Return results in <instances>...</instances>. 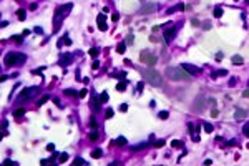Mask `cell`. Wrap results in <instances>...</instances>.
Segmentation results:
<instances>
[{
	"mask_svg": "<svg viewBox=\"0 0 249 166\" xmlns=\"http://www.w3.org/2000/svg\"><path fill=\"white\" fill-rule=\"evenodd\" d=\"M125 48H126V45H125V43H120L118 47H116V50H118V53H125Z\"/></svg>",
	"mask_w": 249,
	"mask_h": 166,
	"instance_id": "22",
	"label": "cell"
},
{
	"mask_svg": "<svg viewBox=\"0 0 249 166\" xmlns=\"http://www.w3.org/2000/svg\"><path fill=\"white\" fill-rule=\"evenodd\" d=\"M86 93H88V91H86V88H83L82 91H78V96H80V98H83V96H86Z\"/></svg>",
	"mask_w": 249,
	"mask_h": 166,
	"instance_id": "29",
	"label": "cell"
},
{
	"mask_svg": "<svg viewBox=\"0 0 249 166\" xmlns=\"http://www.w3.org/2000/svg\"><path fill=\"white\" fill-rule=\"evenodd\" d=\"M65 95H68V96H75L77 91H73V90H65Z\"/></svg>",
	"mask_w": 249,
	"mask_h": 166,
	"instance_id": "32",
	"label": "cell"
},
{
	"mask_svg": "<svg viewBox=\"0 0 249 166\" xmlns=\"http://www.w3.org/2000/svg\"><path fill=\"white\" fill-rule=\"evenodd\" d=\"M231 60H232V63H234V65H241V63H243V56L234 55V56L231 58Z\"/></svg>",
	"mask_w": 249,
	"mask_h": 166,
	"instance_id": "14",
	"label": "cell"
},
{
	"mask_svg": "<svg viewBox=\"0 0 249 166\" xmlns=\"http://www.w3.org/2000/svg\"><path fill=\"white\" fill-rule=\"evenodd\" d=\"M204 130L208 133H211V131H213V125H211V123H204Z\"/></svg>",
	"mask_w": 249,
	"mask_h": 166,
	"instance_id": "28",
	"label": "cell"
},
{
	"mask_svg": "<svg viewBox=\"0 0 249 166\" xmlns=\"http://www.w3.org/2000/svg\"><path fill=\"white\" fill-rule=\"evenodd\" d=\"M203 28H204V30H209V28H211V22H204V23H203Z\"/></svg>",
	"mask_w": 249,
	"mask_h": 166,
	"instance_id": "36",
	"label": "cell"
},
{
	"mask_svg": "<svg viewBox=\"0 0 249 166\" xmlns=\"http://www.w3.org/2000/svg\"><path fill=\"white\" fill-rule=\"evenodd\" d=\"M243 96H244V98H249V90H244V91H243Z\"/></svg>",
	"mask_w": 249,
	"mask_h": 166,
	"instance_id": "43",
	"label": "cell"
},
{
	"mask_svg": "<svg viewBox=\"0 0 249 166\" xmlns=\"http://www.w3.org/2000/svg\"><path fill=\"white\" fill-rule=\"evenodd\" d=\"M163 144H165V141H163V139H158V141L155 143V146H156V148H161Z\"/></svg>",
	"mask_w": 249,
	"mask_h": 166,
	"instance_id": "33",
	"label": "cell"
},
{
	"mask_svg": "<svg viewBox=\"0 0 249 166\" xmlns=\"http://www.w3.org/2000/svg\"><path fill=\"white\" fill-rule=\"evenodd\" d=\"M203 100H204L203 96H199V98H198V101L194 103V110L198 111V113H201V111L204 110V108H203Z\"/></svg>",
	"mask_w": 249,
	"mask_h": 166,
	"instance_id": "11",
	"label": "cell"
},
{
	"mask_svg": "<svg viewBox=\"0 0 249 166\" xmlns=\"http://www.w3.org/2000/svg\"><path fill=\"white\" fill-rule=\"evenodd\" d=\"M72 8H73V5H72V3H66V5H63V7L60 8V10H58V13L65 17V15H68V12L72 10Z\"/></svg>",
	"mask_w": 249,
	"mask_h": 166,
	"instance_id": "10",
	"label": "cell"
},
{
	"mask_svg": "<svg viewBox=\"0 0 249 166\" xmlns=\"http://www.w3.org/2000/svg\"><path fill=\"white\" fill-rule=\"evenodd\" d=\"M133 38H135V37H133V35H128V38H126V43L133 45V42H135V40H133Z\"/></svg>",
	"mask_w": 249,
	"mask_h": 166,
	"instance_id": "34",
	"label": "cell"
},
{
	"mask_svg": "<svg viewBox=\"0 0 249 166\" xmlns=\"http://www.w3.org/2000/svg\"><path fill=\"white\" fill-rule=\"evenodd\" d=\"M219 115V111L216 110V108H213V111H211V116H218Z\"/></svg>",
	"mask_w": 249,
	"mask_h": 166,
	"instance_id": "39",
	"label": "cell"
},
{
	"mask_svg": "<svg viewBox=\"0 0 249 166\" xmlns=\"http://www.w3.org/2000/svg\"><path fill=\"white\" fill-rule=\"evenodd\" d=\"M90 55L93 56V58H96V56H98V48H91L90 50Z\"/></svg>",
	"mask_w": 249,
	"mask_h": 166,
	"instance_id": "26",
	"label": "cell"
},
{
	"mask_svg": "<svg viewBox=\"0 0 249 166\" xmlns=\"http://www.w3.org/2000/svg\"><path fill=\"white\" fill-rule=\"evenodd\" d=\"M118 18H120V15H118V13H113V15H111V20H115V22L118 20Z\"/></svg>",
	"mask_w": 249,
	"mask_h": 166,
	"instance_id": "41",
	"label": "cell"
},
{
	"mask_svg": "<svg viewBox=\"0 0 249 166\" xmlns=\"http://www.w3.org/2000/svg\"><path fill=\"white\" fill-rule=\"evenodd\" d=\"M181 66L188 73H199V68H196V66H193V65H181Z\"/></svg>",
	"mask_w": 249,
	"mask_h": 166,
	"instance_id": "13",
	"label": "cell"
},
{
	"mask_svg": "<svg viewBox=\"0 0 249 166\" xmlns=\"http://www.w3.org/2000/svg\"><path fill=\"white\" fill-rule=\"evenodd\" d=\"M158 116H160L161 120H166V118L169 116V113H168V111H160V115H158Z\"/></svg>",
	"mask_w": 249,
	"mask_h": 166,
	"instance_id": "23",
	"label": "cell"
},
{
	"mask_svg": "<svg viewBox=\"0 0 249 166\" xmlns=\"http://www.w3.org/2000/svg\"><path fill=\"white\" fill-rule=\"evenodd\" d=\"M47 151H55V144H47Z\"/></svg>",
	"mask_w": 249,
	"mask_h": 166,
	"instance_id": "35",
	"label": "cell"
},
{
	"mask_svg": "<svg viewBox=\"0 0 249 166\" xmlns=\"http://www.w3.org/2000/svg\"><path fill=\"white\" fill-rule=\"evenodd\" d=\"M248 2H249V0H248Z\"/></svg>",
	"mask_w": 249,
	"mask_h": 166,
	"instance_id": "50",
	"label": "cell"
},
{
	"mask_svg": "<svg viewBox=\"0 0 249 166\" xmlns=\"http://www.w3.org/2000/svg\"><path fill=\"white\" fill-rule=\"evenodd\" d=\"M139 60L143 61V63H146V65L153 66L156 63V55H155V53H151L149 50H144V52L139 53Z\"/></svg>",
	"mask_w": 249,
	"mask_h": 166,
	"instance_id": "3",
	"label": "cell"
},
{
	"mask_svg": "<svg viewBox=\"0 0 249 166\" xmlns=\"http://www.w3.org/2000/svg\"><path fill=\"white\" fill-rule=\"evenodd\" d=\"M246 115H248V113H246V110H243V108H238V110H236V113H234V118H236V120H243Z\"/></svg>",
	"mask_w": 249,
	"mask_h": 166,
	"instance_id": "12",
	"label": "cell"
},
{
	"mask_svg": "<svg viewBox=\"0 0 249 166\" xmlns=\"http://www.w3.org/2000/svg\"><path fill=\"white\" fill-rule=\"evenodd\" d=\"M18 20H25V12L18 10Z\"/></svg>",
	"mask_w": 249,
	"mask_h": 166,
	"instance_id": "30",
	"label": "cell"
},
{
	"mask_svg": "<svg viewBox=\"0 0 249 166\" xmlns=\"http://www.w3.org/2000/svg\"><path fill=\"white\" fill-rule=\"evenodd\" d=\"M125 88H126V80H123V82H120L116 85V90H118V91H123Z\"/></svg>",
	"mask_w": 249,
	"mask_h": 166,
	"instance_id": "16",
	"label": "cell"
},
{
	"mask_svg": "<svg viewBox=\"0 0 249 166\" xmlns=\"http://www.w3.org/2000/svg\"><path fill=\"white\" fill-rule=\"evenodd\" d=\"M90 125H91V128H96V121H95L93 118H91V121H90Z\"/></svg>",
	"mask_w": 249,
	"mask_h": 166,
	"instance_id": "45",
	"label": "cell"
},
{
	"mask_svg": "<svg viewBox=\"0 0 249 166\" xmlns=\"http://www.w3.org/2000/svg\"><path fill=\"white\" fill-rule=\"evenodd\" d=\"M139 2H144V0H139Z\"/></svg>",
	"mask_w": 249,
	"mask_h": 166,
	"instance_id": "49",
	"label": "cell"
},
{
	"mask_svg": "<svg viewBox=\"0 0 249 166\" xmlns=\"http://www.w3.org/2000/svg\"><path fill=\"white\" fill-rule=\"evenodd\" d=\"M96 23H98V28L101 30V32H105L106 28H108V25H106V18L103 13H100L98 17H96Z\"/></svg>",
	"mask_w": 249,
	"mask_h": 166,
	"instance_id": "7",
	"label": "cell"
},
{
	"mask_svg": "<svg viewBox=\"0 0 249 166\" xmlns=\"http://www.w3.org/2000/svg\"><path fill=\"white\" fill-rule=\"evenodd\" d=\"M48 98H50L48 95H45V96H42V98L38 100V103H37V106H42V105H43V103H45V101H47Z\"/></svg>",
	"mask_w": 249,
	"mask_h": 166,
	"instance_id": "19",
	"label": "cell"
},
{
	"mask_svg": "<svg viewBox=\"0 0 249 166\" xmlns=\"http://www.w3.org/2000/svg\"><path fill=\"white\" fill-rule=\"evenodd\" d=\"M165 73H166V77L169 80H173V82H186V80L191 78V75L183 66H168Z\"/></svg>",
	"mask_w": 249,
	"mask_h": 166,
	"instance_id": "1",
	"label": "cell"
},
{
	"mask_svg": "<svg viewBox=\"0 0 249 166\" xmlns=\"http://www.w3.org/2000/svg\"><path fill=\"white\" fill-rule=\"evenodd\" d=\"M174 35H176V27H169V28L165 32V40L169 43V42L174 38Z\"/></svg>",
	"mask_w": 249,
	"mask_h": 166,
	"instance_id": "8",
	"label": "cell"
},
{
	"mask_svg": "<svg viewBox=\"0 0 249 166\" xmlns=\"http://www.w3.org/2000/svg\"><path fill=\"white\" fill-rule=\"evenodd\" d=\"M155 10H156V3H144V5L139 8V13H143V15H149V13H153Z\"/></svg>",
	"mask_w": 249,
	"mask_h": 166,
	"instance_id": "5",
	"label": "cell"
},
{
	"mask_svg": "<svg viewBox=\"0 0 249 166\" xmlns=\"http://www.w3.org/2000/svg\"><path fill=\"white\" fill-rule=\"evenodd\" d=\"M66 160H68V155H66V153H61V155H60V160H58V161H60V163H65Z\"/></svg>",
	"mask_w": 249,
	"mask_h": 166,
	"instance_id": "24",
	"label": "cell"
},
{
	"mask_svg": "<svg viewBox=\"0 0 249 166\" xmlns=\"http://www.w3.org/2000/svg\"><path fill=\"white\" fill-rule=\"evenodd\" d=\"M73 165H75V166H77V165H88V161H85V160H82V158H78V160L73 161Z\"/></svg>",
	"mask_w": 249,
	"mask_h": 166,
	"instance_id": "21",
	"label": "cell"
},
{
	"mask_svg": "<svg viewBox=\"0 0 249 166\" xmlns=\"http://www.w3.org/2000/svg\"><path fill=\"white\" fill-rule=\"evenodd\" d=\"M7 125H8V123H7V120H3V121H2V128L5 130V128H7Z\"/></svg>",
	"mask_w": 249,
	"mask_h": 166,
	"instance_id": "47",
	"label": "cell"
},
{
	"mask_svg": "<svg viewBox=\"0 0 249 166\" xmlns=\"http://www.w3.org/2000/svg\"><path fill=\"white\" fill-rule=\"evenodd\" d=\"M70 61H72V55H70V53H63V56L60 58V65L61 66H66Z\"/></svg>",
	"mask_w": 249,
	"mask_h": 166,
	"instance_id": "9",
	"label": "cell"
},
{
	"mask_svg": "<svg viewBox=\"0 0 249 166\" xmlns=\"http://www.w3.org/2000/svg\"><path fill=\"white\" fill-rule=\"evenodd\" d=\"M141 73H143V78L146 80V82L149 83V85H153V86H161V75L156 70H153V68H144V70H141Z\"/></svg>",
	"mask_w": 249,
	"mask_h": 166,
	"instance_id": "2",
	"label": "cell"
},
{
	"mask_svg": "<svg viewBox=\"0 0 249 166\" xmlns=\"http://www.w3.org/2000/svg\"><path fill=\"white\" fill-rule=\"evenodd\" d=\"M191 23H193V25H196V27H199V25H201V22H199V20H196V18H193V20H191Z\"/></svg>",
	"mask_w": 249,
	"mask_h": 166,
	"instance_id": "38",
	"label": "cell"
},
{
	"mask_svg": "<svg viewBox=\"0 0 249 166\" xmlns=\"http://www.w3.org/2000/svg\"><path fill=\"white\" fill-rule=\"evenodd\" d=\"M101 155H103V151H101L100 148H96V149H93V151H91V156H93V158H100Z\"/></svg>",
	"mask_w": 249,
	"mask_h": 166,
	"instance_id": "17",
	"label": "cell"
},
{
	"mask_svg": "<svg viewBox=\"0 0 249 166\" xmlns=\"http://www.w3.org/2000/svg\"><path fill=\"white\" fill-rule=\"evenodd\" d=\"M113 116V110H108L106 111V118H111Z\"/></svg>",
	"mask_w": 249,
	"mask_h": 166,
	"instance_id": "42",
	"label": "cell"
},
{
	"mask_svg": "<svg viewBox=\"0 0 249 166\" xmlns=\"http://www.w3.org/2000/svg\"><path fill=\"white\" fill-rule=\"evenodd\" d=\"M35 91H38V88L37 86H32V88H25L22 91V95H20V98H18V101H22V100H27V98H30Z\"/></svg>",
	"mask_w": 249,
	"mask_h": 166,
	"instance_id": "6",
	"label": "cell"
},
{
	"mask_svg": "<svg viewBox=\"0 0 249 166\" xmlns=\"http://www.w3.org/2000/svg\"><path fill=\"white\" fill-rule=\"evenodd\" d=\"M120 110H121V111H126V110H128V105H126V103H123V105L120 106Z\"/></svg>",
	"mask_w": 249,
	"mask_h": 166,
	"instance_id": "40",
	"label": "cell"
},
{
	"mask_svg": "<svg viewBox=\"0 0 249 166\" xmlns=\"http://www.w3.org/2000/svg\"><path fill=\"white\" fill-rule=\"evenodd\" d=\"M23 115H25V110H23V108H18V110L13 111V116H15V118H20V116H23Z\"/></svg>",
	"mask_w": 249,
	"mask_h": 166,
	"instance_id": "15",
	"label": "cell"
},
{
	"mask_svg": "<svg viewBox=\"0 0 249 166\" xmlns=\"http://www.w3.org/2000/svg\"><path fill=\"white\" fill-rule=\"evenodd\" d=\"M222 56H224V55H222V53H218V55H216V60H221Z\"/></svg>",
	"mask_w": 249,
	"mask_h": 166,
	"instance_id": "48",
	"label": "cell"
},
{
	"mask_svg": "<svg viewBox=\"0 0 249 166\" xmlns=\"http://www.w3.org/2000/svg\"><path fill=\"white\" fill-rule=\"evenodd\" d=\"M221 15H222V8H221V7H216V8H214V17L219 18Z\"/></svg>",
	"mask_w": 249,
	"mask_h": 166,
	"instance_id": "20",
	"label": "cell"
},
{
	"mask_svg": "<svg viewBox=\"0 0 249 166\" xmlns=\"http://www.w3.org/2000/svg\"><path fill=\"white\" fill-rule=\"evenodd\" d=\"M12 40H15V42H22V37H18V35H17V37H13Z\"/></svg>",
	"mask_w": 249,
	"mask_h": 166,
	"instance_id": "46",
	"label": "cell"
},
{
	"mask_svg": "<svg viewBox=\"0 0 249 166\" xmlns=\"http://www.w3.org/2000/svg\"><path fill=\"white\" fill-rule=\"evenodd\" d=\"M243 133L246 135V136H249V123H246V125L243 126Z\"/></svg>",
	"mask_w": 249,
	"mask_h": 166,
	"instance_id": "25",
	"label": "cell"
},
{
	"mask_svg": "<svg viewBox=\"0 0 249 166\" xmlns=\"http://www.w3.org/2000/svg\"><path fill=\"white\" fill-rule=\"evenodd\" d=\"M90 139H93V141H95V139H98V133H96V131L90 133Z\"/></svg>",
	"mask_w": 249,
	"mask_h": 166,
	"instance_id": "31",
	"label": "cell"
},
{
	"mask_svg": "<svg viewBox=\"0 0 249 166\" xmlns=\"http://www.w3.org/2000/svg\"><path fill=\"white\" fill-rule=\"evenodd\" d=\"M106 101H108V93L103 91V93L100 95V103H106Z\"/></svg>",
	"mask_w": 249,
	"mask_h": 166,
	"instance_id": "18",
	"label": "cell"
},
{
	"mask_svg": "<svg viewBox=\"0 0 249 166\" xmlns=\"http://www.w3.org/2000/svg\"><path fill=\"white\" fill-rule=\"evenodd\" d=\"M23 60H25V55H23V53H8V55L5 56V65L7 66H13L15 63L23 61Z\"/></svg>",
	"mask_w": 249,
	"mask_h": 166,
	"instance_id": "4",
	"label": "cell"
},
{
	"mask_svg": "<svg viewBox=\"0 0 249 166\" xmlns=\"http://www.w3.org/2000/svg\"><path fill=\"white\" fill-rule=\"evenodd\" d=\"M116 143L120 144V146H125V144H126V139L123 138V136H120V138H118V141H116Z\"/></svg>",
	"mask_w": 249,
	"mask_h": 166,
	"instance_id": "27",
	"label": "cell"
},
{
	"mask_svg": "<svg viewBox=\"0 0 249 166\" xmlns=\"http://www.w3.org/2000/svg\"><path fill=\"white\" fill-rule=\"evenodd\" d=\"M173 146H174V148H179V146H181V141H178V139H174V141H173Z\"/></svg>",
	"mask_w": 249,
	"mask_h": 166,
	"instance_id": "37",
	"label": "cell"
},
{
	"mask_svg": "<svg viewBox=\"0 0 249 166\" xmlns=\"http://www.w3.org/2000/svg\"><path fill=\"white\" fill-rule=\"evenodd\" d=\"M91 66H93V68H95V70H96V68H98V66H100V63H98V60H95V61H93V65H91Z\"/></svg>",
	"mask_w": 249,
	"mask_h": 166,
	"instance_id": "44",
	"label": "cell"
}]
</instances>
